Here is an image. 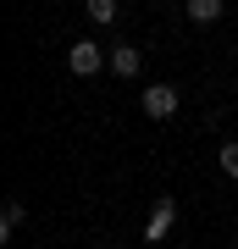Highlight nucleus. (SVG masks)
<instances>
[{
	"label": "nucleus",
	"instance_id": "20e7f679",
	"mask_svg": "<svg viewBox=\"0 0 238 249\" xmlns=\"http://www.w3.org/2000/svg\"><path fill=\"white\" fill-rule=\"evenodd\" d=\"M111 72H116V78H139V72H144V55L133 50V45H116L111 50Z\"/></svg>",
	"mask_w": 238,
	"mask_h": 249
},
{
	"label": "nucleus",
	"instance_id": "1a4fd4ad",
	"mask_svg": "<svg viewBox=\"0 0 238 249\" xmlns=\"http://www.w3.org/2000/svg\"><path fill=\"white\" fill-rule=\"evenodd\" d=\"M233 249H238V238H233Z\"/></svg>",
	"mask_w": 238,
	"mask_h": 249
},
{
	"label": "nucleus",
	"instance_id": "f03ea898",
	"mask_svg": "<svg viewBox=\"0 0 238 249\" xmlns=\"http://www.w3.org/2000/svg\"><path fill=\"white\" fill-rule=\"evenodd\" d=\"M144 116H150V122H172L177 116V89L172 83H150V89H144Z\"/></svg>",
	"mask_w": 238,
	"mask_h": 249
},
{
	"label": "nucleus",
	"instance_id": "0eeeda50",
	"mask_svg": "<svg viewBox=\"0 0 238 249\" xmlns=\"http://www.w3.org/2000/svg\"><path fill=\"white\" fill-rule=\"evenodd\" d=\"M221 17V0H188V22H216Z\"/></svg>",
	"mask_w": 238,
	"mask_h": 249
},
{
	"label": "nucleus",
	"instance_id": "6e6552de",
	"mask_svg": "<svg viewBox=\"0 0 238 249\" xmlns=\"http://www.w3.org/2000/svg\"><path fill=\"white\" fill-rule=\"evenodd\" d=\"M216 166L227 172V178H238V144H221V155H216Z\"/></svg>",
	"mask_w": 238,
	"mask_h": 249
},
{
	"label": "nucleus",
	"instance_id": "423d86ee",
	"mask_svg": "<svg viewBox=\"0 0 238 249\" xmlns=\"http://www.w3.org/2000/svg\"><path fill=\"white\" fill-rule=\"evenodd\" d=\"M22 216H28L22 205H17V199H6V211H0V238H11V232L22 227Z\"/></svg>",
	"mask_w": 238,
	"mask_h": 249
},
{
	"label": "nucleus",
	"instance_id": "7ed1b4c3",
	"mask_svg": "<svg viewBox=\"0 0 238 249\" xmlns=\"http://www.w3.org/2000/svg\"><path fill=\"white\" fill-rule=\"evenodd\" d=\"M172 227H177V205H172V199H155L150 222H144V238H150V244H161V238H166Z\"/></svg>",
	"mask_w": 238,
	"mask_h": 249
},
{
	"label": "nucleus",
	"instance_id": "f257e3e1",
	"mask_svg": "<svg viewBox=\"0 0 238 249\" xmlns=\"http://www.w3.org/2000/svg\"><path fill=\"white\" fill-rule=\"evenodd\" d=\"M67 67H72V72H78V78H94V72H100V67H111V55H106V50H100V45H94V39H78V45H72V50H67Z\"/></svg>",
	"mask_w": 238,
	"mask_h": 249
},
{
	"label": "nucleus",
	"instance_id": "39448f33",
	"mask_svg": "<svg viewBox=\"0 0 238 249\" xmlns=\"http://www.w3.org/2000/svg\"><path fill=\"white\" fill-rule=\"evenodd\" d=\"M83 11H89V22H94V28L116 22V0H83Z\"/></svg>",
	"mask_w": 238,
	"mask_h": 249
}]
</instances>
